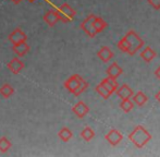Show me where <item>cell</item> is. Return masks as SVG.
<instances>
[{
    "mask_svg": "<svg viewBox=\"0 0 160 157\" xmlns=\"http://www.w3.org/2000/svg\"><path fill=\"white\" fill-rule=\"evenodd\" d=\"M63 86L69 93L73 94L74 96H80L83 92L86 91V89L88 87V83L81 75L73 74L64 81Z\"/></svg>",
    "mask_w": 160,
    "mask_h": 157,
    "instance_id": "cell-1",
    "label": "cell"
},
{
    "mask_svg": "<svg viewBox=\"0 0 160 157\" xmlns=\"http://www.w3.org/2000/svg\"><path fill=\"white\" fill-rule=\"evenodd\" d=\"M128 140H130L136 147L142 149V147H144L150 140H152V135H150V133L144 127L137 125V127L128 134Z\"/></svg>",
    "mask_w": 160,
    "mask_h": 157,
    "instance_id": "cell-2",
    "label": "cell"
},
{
    "mask_svg": "<svg viewBox=\"0 0 160 157\" xmlns=\"http://www.w3.org/2000/svg\"><path fill=\"white\" fill-rule=\"evenodd\" d=\"M125 39H127L128 44V53L130 56H133L144 46V40L138 36L136 32L134 31H130L127 35H125Z\"/></svg>",
    "mask_w": 160,
    "mask_h": 157,
    "instance_id": "cell-3",
    "label": "cell"
},
{
    "mask_svg": "<svg viewBox=\"0 0 160 157\" xmlns=\"http://www.w3.org/2000/svg\"><path fill=\"white\" fill-rule=\"evenodd\" d=\"M56 12H57L58 17H59V21H62L63 23L71 22L76 14L75 10H74V9L68 3L61 4L59 8H57Z\"/></svg>",
    "mask_w": 160,
    "mask_h": 157,
    "instance_id": "cell-4",
    "label": "cell"
},
{
    "mask_svg": "<svg viewBox=\"0 0 160 157\" xmlns=\"http://www.w3.org/2000/svg\"><path fill=\"white\" fill-rule=\"evenodd\" d=\"M96 15L89 14L84 21L81 23V28L84 31V33H86L89 37H95L97 32L94 28V20H95Z\"/></svg>",
    "mask_w": 160,
    "mask_h": 157,
    "instance_id": "cell-5",
    "label": "cell"
},
{
    "mask_svg": "<svg viewBox=\"0 0 160 157\" xmlns=\"http://www.w3.org/2000/svg\"><path fill=\"white\" fill-rule=\"evenodd\" d=\"M105 138L110 145H112V146H117V145L122 141L123 135L121 134V132H119L117 129H111L107 134H106Z\"/></svg>",
    "mask_w": 160,
    "mask_h": 157,
    "instance_id": "cell-6",
    "label": "cell"
},
{
    "mask_svg": "<svg viewBox=\"0 0 160 157\" xmlns=\"http://www.w3.org/2000/svg\"><path fill=\"white\" fill-rule=\"evenodd\" d=\"M8 39L10 40L11 44L14 45V44H18V43L25 42V40H28V36H26V34L21 30V28H15L12 33H10V34H9Z\"/></svg>",
    "mask_w": 160,
    "mask_h": 157,
    "instance_id": "cell-7",
    "label": "cell"
},
{
    "mask_svg": "<svg viewBox=\"0 0 160 157\" xmlns=\"http://www.w3.org/2000/svg\"><path fill=\"white\" fill-rule=\"evenodd\" d=\"M72 111L75 114L78 118H84L87 114L89 113V108L84 102H78L73 107H72Z\"/></svg>",
    "mask_w": 160,
    "mask_h": 157,
    "instance_id": "cell-8",
    "label": "cell"
},
{
    "mask_svg": "<svg viewBox=\"0 0 160 157\" xmlns=\"http://www.w3.org/2000/svg\"><path fill=\"white\" fill-rule=\"evenodd\" d=\"M7 67H8V69L13 74H19V73L23 70L25 66H24V62L21 61L19 58H13V59H11L10 61L8 62Z\"/></svg>",
    "mask_w": 160,
    "mask_h": 157,
    "instance_id": "cell-9",
    "label": "cell"
},
{
    "mask_svg": "<svg viewBox=\"0 0 160 157\" xmlns=\"http://www.w3.org/2000/svg\"><path fill=\"white\" fill-rule=\"evenodd\" d=\"M12 50L18 57H24L26 53L30 51V45L28 44V42H21L18 44L12 45Z\"/></svg>",
    "mask_w": 160,
    "mask_h": 157,
    "instance_id": "cell-10",
    "label": "cell"
},
{
    "mask_svg": "<svg viewBox=\"0 0 160 157\" xmlns=\"http://www.w3.org/2000/svg\"><path fill=\"white\" fill-rule=\"evenodd\" d=\"M114 93H116L117 95L119 96V98H121V99L131 98L133 95H134L132 89H131V87L127 84H123V85H121V86H118V89H116Z\"/></svg>",
    "mask_w": 160,
    "mask_h": 157,
    "instance_id": "cell-11",
    "label": "cell"
},
{
    "mask_svg": "<svg viewBox=\"0 0 160 157\" xmlns=\"http://www.w3.org/2000/svg\"><path fill=\"white\" fill-rule=\"evenodd\" d=\"M44 21L48 24V26L52 28L59 22V17H58L56 10H48L44 14Z\"/></svg>",
    "mask_w": 160,
    "mask_h": 157,
    "instance_id": "cell-12",
    "label": "cell"
},
{
    "mask_svg": "<svg viewBox=\"0 0 160 157\" xmlns=\"http://www.w3.org/2000/svg\"><path fill=\"white\" fill-rule=\"evenodd\" d=\"M97 56H98V58L101 60V61L108 62V61H110V59H112V58H113V53H112L111 49H110L109 47L102 46L98 50Z\"/></svg>",
    "mask_w": 160,
    "mask_h": 157,
    "instance_id": "cell-13",
    "label": "cell"
},
{
    "mask_svg": "<svg viewBox=\"0 0 160 157\" xmlns=\"http://www.w3.org/2000/svg\"><path fill=\"white\" fill-rule=\"evenodd\" d=\"M100 84H102L103 86H105L111 94L114 93V92H116V89H118V86H119L118 82H117V78H110V77L103 78V80L100 82Z\"/></svg>",
    "mask_w": 160,
    "mask_h": 157,
    "instance_id": "cell-14",
    "label": "cell"
},
{
    "mask_svg": "<svg viewBox=\"0 0 160 157\" xmlns=\"http://www.w3.org/2000/svg\"><path fill=\"white\" fill-rule=\"evenodd\" d=\"M106 72H107L108 77L113 78H118L123 73V70L118 63L113 62V63H112L111 66L107 69V71H106Z\"/></svg>",
    "mask_w": 160,
    "mask_h": 157,
    "instance_id": "cell-15",
    "label": "cell"
},
{
    "mask_svg": "<svg viewBox=\"0 0 160 157\" xmlns=\"http://www.w3.org/2000/svg\"><path fill=\"white\" fill-rule=\"evenodd\" d=\"M141 57L145 62H150L155 57H156V53H155V50H152L149 46H147L141 53Z\"/></svg>",
    "mask_w": 160,
    "mask_h": 157,
    "instance_id": "cell-16",
    "label": "cell"
},
{
    "mask_svg": "<svg viewBox=\"0 0 160 157\" xmlns=\"http://www.w3.org/2000/svg\"><path fill=\"white\" fill-rule=\"evenodd\" d=\"M13 94H14V89L12 87V85H10L9 83H4L3 85H1V87H0V95L3 98H9Z\"/></svg>",
    "mask_w": 160,
    "mask_h": 157,
    "instance_id": "cell-17",
    "label": "cell"
},
{
    "mask_svg": "<svg viewBox=\"0 0 160 157\" xmlns=\"http://www.w3.org/2000/svg\"><path fill=\"white\" fill-rule=\"evenodd\" d=\"M132 97H133V103L136 104L137 106H139V107L144 106L148 100L147 96H146L143 92H138V93H136L135 95H133Z\"/></svg>",
    "mask_w": 160,
    "mask_h": 157,
    "instance_id": "cell-18",
    "label": "cell"
},
{
    "mask_svg": "<svg viewBox=\"0 0 160 157\" xmlns=\"http://www.w3.org/2000/svg\"><path fill=\"white\" fill-rule=\"evenodd\" d=\"M58 136H59L60 140L63 141V142H69L72 139V136H73V133H72V131L69 128L64 127L58 132Z\"/></svg>",
    "mask_w": 160,
    "mask_h": 157,
    "instance_id": "cell-19",
    "label": "cell"
},
{
    "mask_svg": "<svg viewBox=\"0 0 160 157\" xmlns=\"http://www.w3.org/2000/svg\"><path fill=\"white\" fill-rule=\"evenodd\" d=\"M94 136H95V132L89 127L84 128V129L82 130V132H81V138L84 141H86V142H89L91 140H93Z\"/></svg>",
    "mask_w": 160,
    "mask_h": 157,
    "instance_id": "cell-20",
    "label": "cell"
},
{
    "mask_svg": "<svg viewBox=\"0 0 160 157\" xmlns=\"http://www.w3.org/2000/svg\"><path fill=\"white\" fill-rule=\"evenodd\" d=\"M94 28H95L97 33H100L107 28V22L100 17H96L94 20Z\"/></svg>",
    "mask_w": 160,
    "mask_h": 157,
    "instance_id": "cell-21",
    "label": "cell"
},
{
    "mask_svg": "<svg viewBox=\"0 0 160 157\" xmlns=\"http://www.w3.org/2000/svg\"><path fill=\"white\" fill-rule=\"evenodd\" d=\"M11 146H12V144L8 138H6V136L0 138V152L1 153H7L11 149Z\"/></svg>",
    "mask_w": 160,
    "mask_h": 157,
    "instance_id": "cell-22",
    "label": "cell"
},
{
    "mask_svg": "<svg viewBox=\"0 0 160 157\" xmlns=\"http://www.w3.org/2000/svg\"><path fill=\"white\" fill-rule=\"evenodd\" d=\"M96 92L101 96V97L105 98V99H108V98L111 96V93H110V92L108 91V89H106L102 84H100V83L96 86Z\"/></svg>",
    "mask_w": 160,
    "mask_h": 157,
    "instance_id": "cell-23",
    "label": "cell"
},
{
    "mask_svg": "<svg viewBox=\"0 0 160 157\" xmlns=\"http://www.w3.org/2000/svg\"><path fill=\"white\" fill-rule=\"evenodd\" d=\"M120 107H121V109H122L123 111H125V113H128V111L132 110L133 107H134V103H133L132 100L130 99V98H127V99H122V102H121V104H120Z\"/></svg>",
    "mask_w": 160,
    "mask_h": 157,
    "instance_id": "cell-24",
    "label": "cell"
},
{
    "mask_svg": "<svg viewBox=\"0 0 160 157\" xmlns=\"http://www.w3.org/2000/svg\"><path fill=\"white\" fill-rule=\"evenodd\" d=\"M118 48L120 49L121 51H123V53H128V44L127 39H125V37H123V38L118 43Z\"/></svg>",
    "mask_w": 160,
    "mask_h": 157,
    "instance_id": "cell-25",
    "label": "cell"
},
{
    "mask_svg": "<svg viewBox=\"0 0 160 157\" xmlns=\"http://www.w3.org/2000/svg\"><path fill=\"white\" fill-rule=\"evenodd\" d=\"M147 1L155 10H159L160 9V0H147Z\"/></svg>",
    "mask_w": 160,
    "mask_h": 157,
    "instance_id": "cell-26",
    "label": "cell"
},
{
    "mask_svg": "<svg viewBox=\"0 0 160 157\" xmlns=\"http://www.w3.org/2000/svg\"><path fill=\"white\" fill-rule=\"evenodd\" d=\"M155 75H156V77L160 80V66L156 69V71H155Z\"/></svg>",
    "mask_w": 160,
    "mask_h": 157,
    "instance_id": "cell-27",
    "label": "cell"
},
{
    "mask_svg": "<svg viewBox=\"0 0 160 157\" xmlns=\"http://www.w3.org/2000/svg\"><path fill=\"white\" fill-rule=\"evenodd\" d=\"M10 1H12L14 4H19L20 2H22V0H10Z\"/></svg>",
    "mask_w": 160,
    "mask_h": 157,
    "instance_id": "cell-28",
    "label": "cell"
},
{
    "mask_svg": "<svg viewBox=\"0 0 160 157\" xmlns=\"http://www.w3.org/2000/svg\"><path fill=\"white\" fill-rule=\"evenodd\" d=\"M156 99L158 100V102L160 103V91L158 92V93L156 94Z\"/></svg>",
    "mask_w": 160,
    "mask_h": 157,
    "instance_id": "cell-29",
    "label": "cell"
},
{
    "mask_svg": "<svg viewBox=\"0 0 160 157\" xmlns=\"http://www.w3.org/2000/svg\"><path fill=\"white\" fill-rule=\"evenodd\" d=\"M28 2H34V1H36V0H28Z\"/></svg>",
    "mask_w": 160,
    "mask_h": 157,
    "instance_id": "cell-30",
    "label": "cell"
}]
</instances>
